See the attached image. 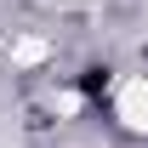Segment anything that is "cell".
I'll return each instance as SVG.
<instances>
[{"mask_svg": "<svg viewBox=\"0 0 148 148\" xmlns=\"http://www.w3.org/2000/svg\"><path fill=\"white\" fill-rule=\"evenodd\" d=\"M114 114H120L131 131H148V80H125L120 97H114Z\"/></svg>", "mask_w": 148, "mask_h": 148, "instance_id": "obj_1", "label": "cell"}, {"mask_svg": "<svg viewBox=\"0 0 148 148\" xmlns=\"http://www.w3.org/2000/svg\"><path fill=\"white\" fill-rule=\"evenodd\" d=\"M12 57H17V63H40L46 46H40V40H17V51H12Z\"/></svg>", "mask_w": 148, "mask_h": 148, "instance_id": "obj_2", "label": "cell"}]
</instances>
